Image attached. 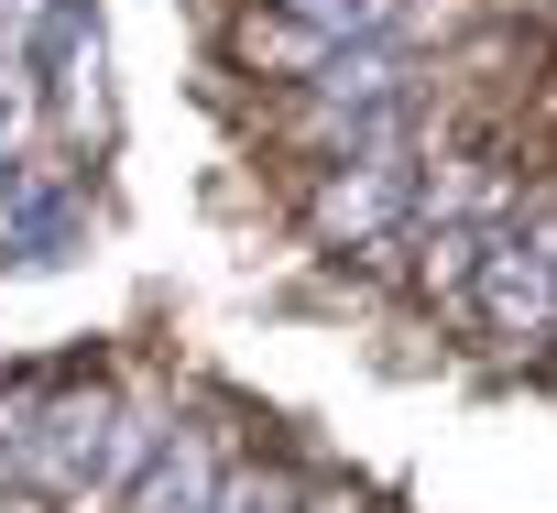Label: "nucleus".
I'll list each match as a JSON object with an SVG mask.
<instances>
[{"label": "nucleus", "mask_w": 557, "mask_h": 513, "mask_svg": "<svg viewBox=\"0 0 557 513\" xmlns=\"http://www.w3.org/2000/svg\"><path fill=\"white\" fill-rule=\"evenodd\" d=\"M208 491H219V437L208 426L153 437V459L132 470V513H208Z\"/></svg>", "instance_id": "nucleus-2"}, {"label": "nucleus", "mask_w": 557, "mask_h": 513, "mask_svg": "<svg viewBox=\"0 0 557 513\" xmlns=\"http://www.w3.org/2000/svg\"><path fill=\"white\" fill-rule=\"evenodd\" d=\"M208 513H296V480L285 470H219Z\"/></svg>", "instance_id": "nucleus-4"}, {"label": "nucleus", "mask_w": 557, "mask_h": 513, "mask_svg": "<svg viewBox=\"0 0 557 513\" xmlns=\"http://www.w3.org/2000/svg\"><path fill=\"white\" fill-rule=\"evenodd\" d=\"M405 208H416V164H405V153L329 164V186H318V229H329V240H350V251L394 240V218H405Z\"/></svg>", "instance_id": "nucleus-1"}, {"label": "nucleus", "mask_w": 557, "mask_h": 513, "mask_svg": "<svg viewBox=\"0 0 557 513\" xmlns=\"http://www.w3.org/2000/svg\"><path fill=\"white\" fill-rule=\"evenodd\" d=\"M394 12H405V0H285L273 23L307 34L318 55H350V45H383V34H394Z\"/></svg>", "instance_id": "nucleus-3"}]
</instances>
